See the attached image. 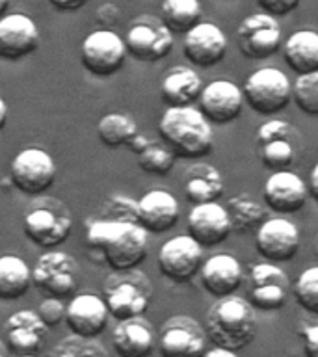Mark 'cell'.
<instances>
[{"label": "cell", "instance_id": "obj_1", "mask_svg": "<svg viewBox=\"0 0 318 357\" xmlns=\"http://www.w3.org/2000/svg\"><path fill=\"white\" fill-rule=\"evenodd\" d=\"M86 238L89 248L103 253L106 264L114 272L138 268L147 257L149 233L132 220H93L88 225Z\"/></svg>", "mask_w": 318, "mask_h": 357}, {"label": "cell", "instance_id": "obj_2", "mask_svg": "<svg viewBox=\"0 0 318 357\" xmlns=\"http://www.w3.org/2000/svg\"><path fill=\"white\" fill-rule=\"evenodd\" d=\"M206 337L220 348L238 351L257 335V312L245 298H218L206 312Z\"/></svg>", "mask_w": 318, "mask_h": 357}, {"label": "cell", "instance_id": "obj_3", "mask_svg": "<svg viewBox=\"0 0 318 357\" xmlns=\"http://www.w3.org/2000/svg\"><path fill=\"white\" fill-rule=\"evenodd\" d=\"M164 144L181 158H201L212 149V127L194 106L167 108L158 121Z\"/></svg>", "mask_w": 318, "mask_h": 357}, {"label": "cell", "instance_id": "obj_4", "mask_svg": "<svg viewBox=\"0 0 318 357\" xmlns=\"http://www.w3.org/2000/svg\"><path fill=\"white\" fill-rule=\"evenodd\" d=\"M105 303L119 322L142 317L153 298L151 279L138 268L112 272L105 281Z\"/></svg>", "mask_w": 318, "mask_h": 357}, {"label": "cell", "instance_id": "obj_5", "mask_svg": "<svg viewBox=\"0 0 318 357\" xmlns=\"http://www.w3.org/2000/svg\"><path fill=\"white\" fill-rule=\"evenodd\" d=\"M22 229L30 242L45 250H52L56 245L63 244L71 234V211L63 201L39 195L32 206H28L26 216L22 220Z\"/></svg>", "mask_w": 318, "mask_h": 357}, {"label": "cell", "instance_id": "obj_6", "mask_svg": "<svg viewBox=\"0 0 318 357\" xmlns=\"http://www.w3.org/2000/svg\"><path fill=\"white\" fill-rule=\"evenodd\" d=\"M242 93L251 110L261 116H273L290 105L292 86L281 69L261 67L248 77Z\"/></svg>", "mask_w": 318, "mask_h": 357}, {"label": "cell", "instance_id": "obj_7", "mask_svg": "<svg viewBox=\"0 0 318 357\" xmlns=\"http://www.w3.org/2000/svg\"><path fill=\"white\" fill-rule=\"evenodd\" d=\"M32 284L49 298H71L80 284V266L66 251H49L32 268Z\"/></svg>", "mask_w": 318, "mask_h": 357}, {"label": "cell", "instance_id": "obj_8", "mask_svg": "<svg viewBox=\"0 0 318 357\" xmlns=\"http://www.w3.org/2000/svg\"><path fill=\"white\" fill-rule=\"evenodd\" d=\"M10 178L21 194L39 197L54 183L56 164L45 149L26 147L11 160Z\"/></svg>", "mask_w": 318, "mask_h": 357}, {"label": "cell", "instance_id": "obj_9", "mask_svg": "<svg viewBox=\"0 0 318 357\" xmlns=\"http://www.w3.org/2000/svg\"><path fill=\"white\" fill-rule=\"evenodd\" d=\"M80 60L84 69L93 77L108 78L123 67L127 60V47L116 32L100 28L86 36L80 47Z\"/></svg>", "mask_w": 318, "mask_h": 357}, {"label": "cell", "instance_id": "obj_10", "mask_svg": "<svg viewBox=\"0 0 318 357\" xmlns=\"http://www.w3.org/2000/svg\"><path fill=\"white\" fill-rule=\"evenodd\" d=\"M255 144L259 160L272 172L289 169L298 156L294 128L283 119H270L257 128Z\"/></svg>", "mask_w": 318, "mask_h": 357}, {"label": "cell", "instance_id": "obj_11", "mask_svg": "<svg viewBox=\"0 0 318 357\" xmlns=\"http://www.w3.org/2000/svg\"><path fill=\"white\" fill-rule=\"evenodd\" d=\"M206 339V331L197 320L177 314L162 324L158 351L162 357H203Z\"/></svg>", "mask_w": 318, "mask_h": 357}, {"label": "cell", "instance_id": "obj_12", "mask_svg": "<svg viewBox=\"0 0 318 357\" xmlns=\"http://www.w3.org/2000/svg\"><path fill=\"white\" fill-rule=\"evenodd\" d=\"M125 47L127 54L132 56L136 61H160L173 50V33L162 24V21L139 17L128 26Z\"/></svg>", "mask_w": 318, "mask_h": 357}, {"label": "cell", "instance_id": "obj_13", "mask_svg": "<svg viewBox=\"0 0 318 357\" xmlns=\"http://www.w3.org/2000/svg\"><path fill=\"white\" fill-rule=\"evenodd\" d=\"M236 41L248 60H266L281 47V26L275 17L253 13L238 24Z\"/></svg>", "mask_w": 318, "mask_h": 357}, {"label": "cell", "instance_id": "obj_14", "mask_svg": "<svg viewBox=\"0 0 318 357\" xmlns=\"http://www.w3.org/2000/svg\"><path fill=\"white\" fill-rule=\"evenodd\" d=\"M203 248L190 234H179L162 244L158 251V268L164 278L184 283L199 272Z\"/></svg>", "mask_w": 318, "mask_h": 357}, {"label": "cell", "instance_id": "obj_15", "mask_svg": "<svg viewBox=\"0 0 318 357\" xmlns=\"http://www.w3.org/2000/svg\"><path fill=\"white\" fill-rule=\"evenodd\" d=\"M251 290L248 301L255 311H278L287 303L290 281L273 262L253 264L250 272Z\"/></svg>", "mask_w": 318, "mask_h": 357}, {"label": "cell", "instance_id": "obj_16", "mask_svg": "<svg viewBox=\"0 0 318 357\" xmlns=\"http://www.w3.org/2000/svg\"><path fill=\"white\" fill-rule=\"evenodd\" d=\"M255 245L266 261H290L300 250V231L287 218H270L257 229Z\"/></svg>", "mask_w": 318, "mask_h": 357}, {"label": "cell", "instance_id": "obj_17", "mask_svg": "<svg viewBox=\"0 0 318 357\" xmlns=\"http://www.w3.org/2000/svg\"><path fill=\"white\" fill-rule=\"evenodd\" d=\"M39 47V30L24 13H10L0 19V60L19 61Z\"/></svg>", "mask_w": 318, "mask_h": 357}, {"label": "cell", "instance_id": "obj_18", "mask_svg": "<svg viewBox=\"0 0 318 357\" xmlns=\"http://www.w3.org/2000/svg\"><path fill=\"white\" fill-rule=\"evenodd\" d=\"M199 112L209 123L227 125L234 121L244 106V93L234 82L214 80L199 95Z\"/></svg>", "mask_w": 318, "mask_h": 357}, {"label": "cell", "instance_id": "obj_19", "mask_svg": "<svg viewBox=\"0 0 318 357\" xmlns=\"http://www.w3.org/2000/svg\"><path fill=\"white\" fill-rule=\"evenodd\" d=\"M108 307L105 300L97 294H78L75 296L66 309V324L73 335L84 339L99 337L108 326Z\"/></svg>", "mask_w": 318, "mask_h": 357}, {"label": "cell", "instance_id": "obj_20", "mask_svg": "<svg viewBox=\"0 0 318 357\" xmlns=\"http://www.w3.org/2000/svg\"><path fill=\"white\" fill-rule=\"evenodd\" d=\"M188 234L201 245V248H212L222 244L223 240L233 233L231 220H229L227 208L214 203H203L194 205L188 214Z\"/></svg>", "mask_w": 318, "mask_h": 357}, {"label": "cell", "instance_id": "obj_21", "mask_svg": "<svg viewBox=\"0 0 318 357\" xmlns=\"http://www.w3.org/2000/svg\"><path fill=\"white\" fill-rule=\"evenodd\" d=\"M183 52L190 63L197 67H212L225 58L227 38L216 24L199 22L197 26L184 33Z\"/></svg>", "mask_w": 318, "mask_h": 357}, {"label": "cell", "instance_id": "obj_22", "mask_svg": "<svg viewBox=\"0 0 318 357\" xmlns=\"http://www.w3.org/2000/svg\"><path fill=\"white\" fill-rule=\"evenodd\" d=\"M262 195L272 211L279 214H294L305 206L309 188L300 175L285 169V172H273L266 178Z\"/></svg>", "mask_w": 318, "mask_h": 357}, {"label": "cell", "instance_id": "obj_23", "mask_svg": "<svg viewBox=\"0 0 318 357\" xmlns=\"http://www.w3.org/2000/svg\"><path fill=\"white\" fill-rule=\"evenodd\" d=\"M179 216L177 199L167 190H149L136 203V222L147 233H166L175 227Z\"/></svg>", "mask_w": 318, "mask_h": 357}, {"label": "cell", "instance_id": "obj_24", "mask_svg": "<svg viewBox=\"0 0 318 357\" xmlns=\"http://www.w3.org/2000/svg\"><path fill=\"white\" fill-rule=\"evenodd\" d=\"M4 331L11 350L21 356H33L43 344L49 328L39 318L38 311L21 309L6 320Z\"/></svg>", "mask_w": 318, "mask_h": 357}, {"label": "cell", "instance_id": "obj_25", "mask_svg": "<svg viewBox=\"0 0 318 357\" xmlns=\"http://www.w3.org/2000/svg\"><path fill=\"white\" fill-rule=\"evenodd\" d=\"M201 284L203 289L214 298H225V296L234 294L238 289L242 279H244V270L238 259L227 253H220L211 259H206L199 268Z\"/></svg>", "mask_w": 318, "mask_h": 357}, {"label": "cell", "instance_id": "obj_26", "mask_svg": "<svg viewBox=\"0 0 318 357\" xmlns=\"http://www.w3.org/2000/svg\"><path fill=\"white\" fill-rule=\"evenodd\" d=\"M112 344L119 357H147L155 350V333L147 320L130 318L112 331Z\"/></svg>", "mask_w": 318, "mask_h": 357}, {"label": "cell", "instance_id": "obj_27", "mask_svg": "<svg viewBox=\"0 0 318 357\" xmlns=\"http://www.w3.org/2000/svg\"><path fill=\"white\" fill-rule=\"evenodd\" d=\"M203 91V80L194 69L177 66L166 73L162 80L160 93L167 108H183L199 99Z\"/></svg>", "mask_w": 318, "mask_h": 357}, {"label": "cell", "instance_id": "obj_28", "mask_svg": "<svg viewBox=\"0 0 318 357\" xmlns=\"http://www.w3.org/2000/svg\"><path fill=\"white\" fill-rule=\"evenodd\" d=\"M223 194V178L220 169L211 164H194L184 173V195L190 203H214Z\"/></svg>", "mask_w": 318, "mask_h": 357}, {"label": "cell", "instance_id": "obj_29", "mask_svg": "<svg viewBox=\"0 0 318 357\" xmlns=\"http://www.w3.org/2000/svg\"><path fill=\"white\" fill-rule=\"evenodd\" d=\"M283 58L296 75L318 71V32L298 30L283 45Z\"/></svg>", "mask_w": 318, "mask_h": 357}, {"label": "cell", "instance_id": "obj_30", "mask_svg": "<svg viewBox=\"0 0 318 357\" xmlns=\"http://www.w3.org/2000/svg\"><path fill=\"white\" fill-rule=\"evenodd\" d=\"M32 284V270L21 257L0 255V300L17 301Z\"/></svg>", "mask_w": 318, "mask_h": 357}, {"label": "cell", "instance_id": "obj_31", "mask_svg": "<svg viewBox=\"0 0 318 357\" xmlns=\"http://www.w3.org/2000/svg\"><path fill=\"white\" fill-rule=\"evenodd\" d=\"M227 214L231 220L233 233L244 234L253 229L261 227V223L266 220V211L257 199H253L248 192H240L227 201Z\"/></svg>", "mask_w": 318, "mask_h": 357}, {"label": "cell", "instance_id": "obj_32", "mask_svg": "<svg viewBox=\"0 0 318 357\" xmlns=\"http://www.w3.org/2000/svg\"><path fill=\"white\" fill-rule=\"evenodd\" d=\"M199 19V0H164L160 6V21L172 33L190 32Z\"/></svg>", "mask_w": 318, "mask_h": 357}, {"label": "cell", "instance_id": "obj_33", "mask_svg": "<svg viewBox=\"0 0 318 357\" xmlns=\"http://www.w3.org/2000/svg\"><path fill=\"white\" fill-rule=\"evenodd\" d=\"M139 134V128L130 116L119 114V112H112L106 116L100 117L97 123V136L106 147L116 149V147H128L136 136Z\"/></svg>", "mask_w": 318, "mask_h": 357}, {"label": "cell", "instance_id": "obj_34", "mask_svg": "<svg viewBox=\"0 0 318 357\" xmlns=\"http://www.w3.org/2000/svg\"><path fill=\"white\" fill-rule=\"evenodd\" d=\"M175 158L177 156L173 155L172 149L166 144H156L153 139L142 153H138L139 167L151 175H166V173L172 172Z\"/></svg>", "mask_w": 318, "mask_h": 357}, {"label": "cell", "instance_id": "obj_35", "mask_svg": "<svg viewBox=\"0 0 318 357\" xmlns=\"http://www.w3.org/2000/svg\"><path fill=\"white\" fill-rule=\"evenodd\" d=\"M49 357H110L105 346L95 342L93 339H84V337H66L50 350Z\"/></svg>", "mask_w": 318, "mask_h": 357}, {"label": "cell", "instance_id": "obj_36", "mask_svg": "<svg viewBox=\"0 0 318 357\" xmlns=\"http://www.w3.org/2000/svg\"><path fill=\"white\" fill-rule=\"evenodd\" d=\"M292 100L307 116H318V71L296 78L292 86Z\"/></svg>", "mask_w": 318, "mask_h": 357}, {"label": "cell", "instance_id": "obj_37", "mask_svg": "<svg viewBox=\"0 0 318 357\" xmlns=\"http://www.w3.org/2000/svg\"><path fill=\"white\" fill-rule=\"evenodd\" d=\"M294 298L301 309L318 314V266L307 268L294 283Z\"/></svg>", "mask_w": 318, "mask_h": 357}, {"label": "cell", "instance_id": "obj_38", "mask_svg": "<svg viewBox=\"0 0 318 357\" xmlns=\"http://www.w3.org/2000/svg\"><path fill=\"white\" fill-rule=\"evenodd\" d=\"M66 309L67 305H63V300H58V298H45V300L39 303L38 314L39 318L43 320L47 328H56V326H60V324L66 320Z\"/></svg>", "mask_w": 318, "mask_h": 357}, {"label": "cell", "instance_id": "obj_39", "mask_svg": "<svg viewBox=\"0 0 318 357\" xmlns=\"http://www.w3.org/2000/svg\"><path fill=\"white\" fill-rule=\"evenodd\" d=\"M257 4L261 6L262 13L272 17H287L290 11H294L300 4V0H257Z\"/></svg>", "mask_w": 318, "mask_h": 357}, {"label": "cell", "instance_id": "obj_40", "mask_svg": "<svg viewBox=\"0 0 318 357\" xmlns=\"http://www.w3.org/2000/svg\"><path fill=\"white\" fill-rule=\"evenodd\" d=\"M303 351L305 357H318V324L303 331Z\"/></svg>", "mask_w": 318, "mask_h": 357}, {"label": "cell", "instance_id": "obj_41", "mask_svg": "<svg viewBox=\"0 0 318 357\" xmlns=\"http://www.w3.org/2000/svg\"><path fill=\"white\" fill-rule=\"evenodd\" d=\"M49 2L60 11H77L88 4V0H49Z\"/></svg>", "mask_w": 318, "mask_h": 357}, {"label": "cell", "instance_id": "obj_42", "mask_svg": "<svg viewBox=\"0 0 318 357\" xmlns=\"http://www.w3.org/2000/svg\"><path fill=\"white\" fill-rule=\"evenodd\" d=\"M307 188H309V195H312V199L318 203V162L317 166L312 167L311 177H309V186Z\"/></svg>", "mask_w": 318, "mask_h": 357}, {"label": "cell", "instance_id": "obj_43", "mask_svg": "<svg viewBox=\"0 0 318 357\" xmlns=\"http://www.w3.org/2000/svg\"><path fill=\"white\" fill-rule=\"evenodd\" d=\"M203 357H238V356H236V351L216 346V348H212V350L205 351V356Z\"/></svg>", "mask_w": 318, "mask_h": 357}, {"label": "cell", "instance_id": "obj_44", "mask_svg": "<svg viewBox=\"0 0 318 357\" xmlns=\"http://www.w3.org/2000/svg\"><path fill=\"white\" fill-rule=\"evenodd\" d=\"M6 121H8V106H6V100L0 97V130L6 127Z\"/></svg>", "mask_w": 318, "mask_h": 357}, {"label": "cell", "instance_id": "obj_45", "mask_svg": "<svg viewBox=\"0 0 318 357\" xmlns=\"http://www.w3.org/2000/svg\"><path fill=\"white\" fill-rule=\"evenodd\" d=\"M8 6H10V0H0V19L6 15V10H8Z\"/></svg>", "mask_w": 318, "mask_h": 357}, {"label": "cell", "instance_id": "obj_46", "mask_svg": "<svg viewBox=\"0 0 318 357\" xmlns=\"http://www.w3.org/2000/svg\"><path fill=\"white\" fill-rule=\"evenodd\" d=\"M315 255H317L318 259V233L315 234Z\"/></svg>", "mask_w": 318, "mask_h": 357}, {"label": "cell", "instance_id": "obj_47", "mask_svg": "<svg viewBox=\"0 0 318 357\" xmlns=\"http://www.w3.org/2000/svg\"><path fill=\"white\" fill-rule=\"evenodd\" d=\"M0 357H6V350L4 346H2V342H0Z\"/></svg>", "mask_w": 318, "mask_h": 357}, {"label": "cell", "instance_id": "obj_48", "mask_svg": "<svg viewBox=\"0 0 318 357\" xmlns=\"http://www.w3.org/2000/svg\"><path fill=\"white\" fill-rule=\"evenodd\" d=\"M19 357H36V356H19Z\"/></svg>", "mask_w": 318, "mask_h": 357}]
</instances>
